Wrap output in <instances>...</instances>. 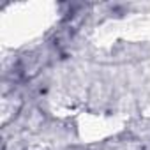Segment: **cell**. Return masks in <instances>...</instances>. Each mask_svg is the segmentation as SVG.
<instances>
[{
    "label": "cell",
    "mask_w": 150,
    "mask_h": 150,
    "mask_svg": "<svg viewBox=\"0 0 150 150\" xmlns=\"http://www.w3.org/2000/svg\"><path fill=\"white\" fill-rule=\"evenodd\" d=\"M139 150H150V145H141V148Z\"/></svg>",
    "instance_id": "1"
}]
</instances>
